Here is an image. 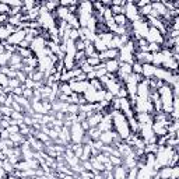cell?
Instances as JSON below:
<instances>
[{"label":"cell","mask_w":179,"mask_h":179,"mask_svg":"<svg viewBox=\"0 0 179 179\" xmlns=\"http://www.w3.org/2000/svg\"><path fill=\"white\" fill-rule=\"evenodd\" d=\"M102 118H104V115H102L101 112H95V113H93L91 116H88L85 120H87V123L90 125V129H91V127H97V126H98V125L101 123Z\"/></svg>","instance_id":"cell-1"},{"label":"cell","mask_w":179,"mask_h":179,"mask_svg":"<svg viewBox=\"0 0 179 179\" xmlns=\"http://www.w3.org/2000/svg\"><path fill=\"white\" fill-rule=\"evenodd\" d=\"M119 64H120V62H119L118 59H113V60H106V62H105L106 73L116 74V73H118V70H119Z\"/></svg>","instance_id":"cell-2"},{"label":"cell","mask_w":179,"mask_h":179,"mask_svg":"<svg viewBox=\"0 0 179 179\" xmlns=\"http://www.w3.org/2000/svg\"><path fill=\"white\" fill-rule=\"evenodd\" d=\"M99 140L105 144V146H109L112 144L113 141V130H108V132H102L101 136H99Z\"/></svg>","instance_id":"cell-3"},{"label":"cell","mask_w":179,"mask_h":179,"mask_svg":"<svg viewBox=\"0 0 179 179\" xmlns=\"http://www.w3.org/2000/svg\"><path fill=\"white\" fill-rule=\"evenodd\" d=\"M154 73H155V66L153 64H143V77L144 78H151L154 77Z\"/></svg>","instance_id":"cell-4"},{"label":"cell","mask_w":179,"mask_h":179,"mask_svg":"<svg viewBox=\"0 0 179 179\" xmlns=\"http://www.w3.org/2000/svg\"><path fill=\"white\" fill-rule=\"evenodd\" d=\"M93 45H94V49H95V52L101 53V52H105V51H106V46H105V43L102 42L101 39H98V38H95V41H94V42H93Z\"/></svg>","instance_id":"cell-5"},{"label":"cell","mask_w":179,"mask_h":179,"mask_svg":"<svg viewBox=\"0 0 179 179\" xmlns=\"http://www.w3.org/2000/svg\"><path fill=\"white\" fill-rule=\"evenodd\" d=\"M21 62H22L21 56L18 53H13L10 56V59H9V66H16V64H20Z\"/></svg>","instance_id":"cell-6"},{"label":"cell","mask_w":179,"mask_h":179,"mask_svg":"<svg viewBox=\"0 0 179 179\" xmlns=\"http://www.w3.org/2000/svg\"><path fill=\"white\" fill-rule=\"evenodd\" d=\"M80 112V106L76 105V104H69L66 108V113H70V115H77Z\"/></svg>","instance_id":"cell-7"},{"label":"cell","mask_w":179,"mask_h":179,"mask_svg":"<svg viewBox=\"0 0 179 179\" xmlns=\"http://www.w3.org/2000/svg\"><path fill=\"white\" fill-rule=\"evenodd\" d=\"M95 159L99 162V164H102V165H105L106 162H109V154H106V153H99Z\"/></svg>","instance_id":"cell-8"},{"label":"cell","mask_w":179,"mask_h":179,"mask_svg":"<svg viewBox=\"0 0 179 179\" xmlns=\"http://www.w3.org/2000/svg\"><path fill=\"white\" fill-rule=\"evenodd\" d=\"M9 11H10V6L4 0L0 1V14H9Z\"/></svg>","instance_id":"cell-9"},{"label":"cell","mask_w":179,"mask_h":179,"mask_svg":"<svg viewBox=\"0 0 179 179\" xmlns=\"http://www.w3.org/2000/svg\"><path fill=\"white\" fill-rule=\"evenodd\" d=\"M13 112H14V111H13L11 108H9V106H4V105L0 106V113L3 116H11Z\"/></svg>","instance_id":"cell-10"},{"label":"cell","mask_w":179,"mask_h":179,"mask_svg":"<svg viewBox=\"0 0 179 179\" xmlns=\"http://www.w3.org/2000/svg\"><path fill=\"white\" fill-rule=\"evenodd\" d=\"M74 48H76V51H84L85 48V43L83 39H77V41H74Z\"/></svg>","instance_id":"cell-11"},{"label":"cell","mask_w":179,"mask_h":179,"mask_svg":"<svg viewBox=\"0 0 179 179\" xmlns=\"http://www.w3.org/2000/svg\"><path fill=\"white\" fill-rule=\"evenodd\" d=\"M80 69H81V72L84 74H88L93 72V67L90 66V64L87 63V62H84V63H81V66H80Z\"/></svg>","instance_id":"cell-12"},{"label":"cell","mask_w":179,"mask_h":179,"mask_svg":"<svg viewBox=\"0 0 179 179\" xmlns=\"http://www.w3.org/2000/svg\"><path fill=\"white\" fill-rule=\"evenodd\" d=\"M9 87L10 88H17V87H21V83L17 78H9Z\"/></svg>","instance_id":"cell-13"},{"label":"cell","mask_w":179,"mask_h":179,"mask_svg":"<svg viewBox=\"0 0 179 179\" xmlns=\"http://www.w3.org/2000/svg\"><path fill=\"white\" fill-rule=\"evenodd\" d=\"M151 1L150 0H141V1H134V6H136L137 9L140 10V9H143V7H146L147 4H150Z\"/></svg>","instance_id":"cell-14"},{"label":"cell","mask_w":179,"mask_h":179,"mask_svg":"<svg viewBox=\"0 0 179 179\" xmlns=\"http://www.w3.org/2000/svg\"><path fill=\"white\" fill-rule=\"evenodd\" d=\"M0 85H1L3 88L9 85V77L4 76V74H1V73H0Z\"/></svg>","instance_id":"cell-15"},{"label":"cell","mask_w":179,"mask_h":179,"mask_svg":"<svg viewBox=\"0 0 179 179\" xmlns=\"http://www.w3.org/2000/svg\"><path fill=\"white\" fill-rule=\"evenodd\" d=\"M10 118L11 119H14V120H17V122H20V120L24 119V113H21V112H13Z\"/></svg>","instance_id":"cell-16"},{"label":"cell","mask_w":179,"mask_h":179,"mask_svg":"<svg viewBox=\"0 0 179 179\" xmlns=\"http://www.w3.org/2000/svg\"><path fill=\"white\" fill-rule=\"evenodd\" d=\"M7 132L10 134H16V133H20V126H9Z\"/></svg>","instance_id":"cell-17"},{"label":"cell","mask_w":179,"mask_h":179,"mask_svg":"<svg viewBox=\"0 0 179 179\" xmlns=\"http://www.w3.org/2000/svg\"><path fill=\"white\" fill-rule=\"evenodd\" d=\"M10 137V133L7 132V129L6 130H1V133H0V140H7Z\"/></svg>","instance_id":"cell-18"},{"label":"cell","mask_w":179,"mask_h":179,"mask_svg":"<svg viewBox=\"0 0 179 179\" xmlns=\"http://www.w3.org/2000/svg\"><path fill=\"white\" fill-rule=\"evenodd\" d=\"M94 78H97V73H95L94 70H93L91 73L87 74V81H91V80H94Z\"/></svg>","instance_id":"cell-19"},{"label":"cell","mask_w":179,"mask_h":179,"mask_svg":"<svg viewBox=\"0 0 179 179\" xmlns=\"http://www.w3.org/2000/svg\"><path fill=\"white\" fill-rule=\"evenodd\" d=\"M52 179H60V178H57V176H52Z\"/></svg>","instance_id":"cell-20"}]
</instances>
